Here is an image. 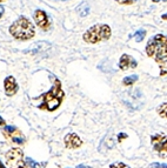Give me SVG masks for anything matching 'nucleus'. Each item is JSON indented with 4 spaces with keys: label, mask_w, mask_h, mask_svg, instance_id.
<instances>
[{
    "label": "nucleus",
    "mask_w": 167,
    "mask_h": 168,
    "mask_svg": "<svg viewBox=\"0 0 167 168\" xmlns=\"http://www.w3.org/2000/svg\"><path fill=\"white\" fill-rule=\"evenodd\" d=\"M147 55L153 58L160 66V74H167V37L162 34L154 35L146 47Z\"/></svg>",
    "instance_id": "f257e3e1"
},
{
    "label": "nucleus",
    "mask_w": 167,
    "mask_h": 168,
    "mask_svg": "<svg viewBox=\"0 0 167 168\" xmlns=\"http://www.w3.org/2000/svg\"><path fill=\"white\" fill-rule=\"evenodd\" d=\"M64 97H65V93L61 89V84L59 80H55L51 91H48L42 95V104L39 106V108L47 110L49 112L55 110L60 106Z\"/></svg>",
    "instance_id": "f03ea898"
},
{
    "label": "nucleus",
    "mask_w": 167,
    "mask_h": 168,
    "mask_svg": "<svg viewBox=\"0 0 167 168\" xmlns=\"http://www.w3.org/2000/svg\"><path fill=\"white\" fill-rule=\"evenodd\" d=\"M10 33L18 40H28L34 37V26L27 18L21 17L12 24Z\"/></svg>",
    "instance_id": "7ed1b4c3"
},
{
    "label": "nucleus",
    "mask_w": 167,
    "mask_h": 168,
    "mask_svg": "<svg viewBox=\"0 0 167 168\" xmlns=\"http://www.w3.org/2000/svg\"><path fill=\"white\" fill-rule=\"evenodd\" d=\"M111 37V28L108 25H96L88 28L84 34V40L88 44H96L99 41L107 40Z\"/></svg>",
    "instance_id": "20e7f679"
},
{
    "label": "nucleus",
    "mask_w": 167,
    "mask_h": 168,
    "mask_svg": "<svg viewBox=\"0 0 167 168\" xmlns=\"http://www.w3.org/2000/svg\"><path fill=\"white\" fill-rule=\"evenodd\" d=\"M122 101L131 110H140L143 104V94L139 89H131L122 95Z\"/></svg>",
    "instance_id": "39448f33"
},
{
    "label": "nucleus",
    "mask_w": 167,
    "mask_h": 168,
    "mask_svg": "<svg viewBox=\"0 0 167 168\" xmlns=\"http://www.w3.org/2000/svg\"><path fill=\"white\" fill-rule=\"evenodd\" d=\"M6 162L10 168H26L23 151L18 147L12 148V149H10L7 152Z\"/></svg>",
    "instance_id": "423d86ee"
},
{
    "label": "nucleus",
    "mask_w": 167,
    "mask_h": 168,
    "mask_svg": "<svg viewBox=\"0 0 167 168\" xmlns=\"http://www.w3.org/2000/svg\"><path fill=\"white\" fill-rule=\"evenodd\" d=\"M152 146L155 152H158L162 157H167V136L164 134L153 135L151 139Z\"/></svg>",
    "instance_id": "0eeeda50"
},
{
    "label": "nucleus",
    "mask_w": 167,
    "mask_h": 168,
    "mask_svg": "<svg viewBox=\"0 0 167 168\" xmlns=\"http://www.w3.org/2000/svg\"><path fill=\"white\" fill-rule=\"evenodd\" d=\"M2 134H4V136L6 139H10L14 144H18V145L25 144L24 135L21 134V132L19 131L18 128L14 127V126H5L2 128Z\"/></svg>",
    "instance_id": "6e6552de"
},
{
    "label": "nucleus",
    "mask_w": 167,
    "mask_h": 168,
    "mask_svg": "<svg viewBox=\"0 0 167 168\" xmlns=\"http://www.w3.org/2000/svg\"><path fill=\"white\" fill-rule=\"evenodd\" d=\"M83 145V140L75 133H70L65 136V146L67 148H79Z\"/></svg>",
    "instance_id": "1a4fd4ad"
},
{
    "label": "nucleus",
    "mask_w": 167,
    "mask_h": 168,
    "mask_svg": "<svg viewBox=\"0 0 167 168\" xmlns=\"http://www.w3.org/2000/svg\"><path fill=\"white\" fill-rule=\"evenodd\" d=\"M138 66L137 61L133 59V57L128 55V54H122L119 61V67L121 70H128V68H135Z\"/></svg>",
    "instance_id": "9d476101"
},
{
    "label": "nucleus",
    "mask_w": 167,
    "mask_h": 168,
    "mask_svg": "<svg viewBox=\"0 0 167 168\" xmlns=\"http://www.w3.org/2000/svg\"><path fill=\"white\" fill-rule=\"evenodd\" d=\"M4 86H5V92L10 97L14 95L18 91V84H17L15 79L13 76H7L5 79V81H4Z\"/></svg>",
    "instance_id": "9b49d317"
},
{
    "label": "nucleus",
    "mask_w": 167,
    "mask_h": 168,
    "mask_svg": "<svg viewBox=\"0 0 167 168\" xmlns=\"http://www.w3.org/2000/svg\"><path fill=\"white\" fill-rule=\"evenodd\" d=\"M34 20H36V25L42 29H47L49 24H48V19L46 13L41 10H38V11L34 13Z\"/></svg>",
    "instance_id": "f8f14e48"
},
{
    "label": "nucleus",
    "mask_w": 167,
    "mask_h": 168,
    "mask_svg": "<svg viewBox=\"0 0 167 168\" xmlns=\"http://www.w3.org/2000/svg\"><path fill=\"white\" fill-rule=\"evenodd\" d=\"M137 80H138V75H135V74L130 75V76H126V78H124V85L130 86V85H132V84H134Z\"/></svg>",
    "instance_id": "ddd939ff"
},
{
    "label": "nucleus",
    "mask_w": 167,
    "mask_h": 168,
    "mask_svg": "<svg viewBox=\"0 0 167 168\" xmlns=\"http://www.w3.org/2000/svg\"><path fill=\"white\" fill-rule=\"evenodd\" d=\"M158 113H159V115H160L161 118L167 119V102L160 105V107L158 108Z\"/></svg>",
    "instance_id": "4468645a"
},
{
    "label": "nucleus",
    "mask_w": 167,
    "mask_h": 168,
    "mask_svg": "<svg viewBox=\"0 0 167 168\" xmlns=\"http://www.w3.org/2000/svg\"><path fill=\"white\" fill-rule=\"evenodd\" d=\"M145 34H146V31H145V29H139V31H137V33L134 34V37H135V41H137V42L143 41Z\"/></svg>",
    "instance_id": "2eb2a0df"
},
{
    "label": "nucleus",
    "mask_w": 167,
    "mask_h": 168,
    "mask_svg": "<svg viewBox=\"0 0 167 168\" xmlns=\"http://www.w3.org/2000/svg\"><path fill=\"white\" fill-rule=\"evenodd\" d=\"M26 163H27V166H30L31 168H39V163L36 162V161H34L33 159H31V157H27Z\"/></svg>",
    "instance_id": "dca6fc26"
},
{
    "label": "nucleus",
    "mask_w": 167,
    "mask_h": 168,
    "mask_svg": "<svg viewBox=\"0 0 167 168\" xmlns=\"http://www.w3.org/2000/svg\"><path fill=\"white\" fill-rule=\"evenodd\" d=\"M111 168H130L127 165L122 162H118V163H114V165H111Z\"/></svg>",
    "instance_id": "f3484780"
},
{
    "label": "nucleus",
    "mask_w": 167,
    "mask_h": 168,
    "mask_svg": "<svg viewBox=\"0 0 167 168\" xmlns=\"http://www.w3.org/2000/svg\"><path fill=\"white\" fill-rule=\"evenodd\" d=\"M118 2H120L121 5H131L133 4V0H117Z\"/></svg>",
    "instance_id": "a211bd4d"
},
{
    "label": "nucleus",
    "mask_w": 167,
    "mask_h": 168,
    "mask_svg": "<svg viewBox=\"0 0 167 168\" xmlns=\"http://www.w3.org/2000/svg\"><path fill=\"white\" fill-rule=\"evenodd\" d=\"M152 166L154 168H167L166 163H153Z\"/></svg>",
    "instance_id": "6ab92c4d"
},
{
    "label": "nucleus",
    "mask_w": 167,
    "mask_h": 168,
    "mask_svg": "<svg viewBox=\"0 0 167 168\" xmlns=\"http://www.w3.org/2000/svg\"><path fill=\"white\" fill-rule=\"evenodd\" d=\"M127 138V134H119L118 135V141H121V140H124V139H126Z\"/></svg>",
    "instance_id": "aec40b11"
},
{
    "label": "nucleus",
    "mask_w": 167,
    "mask_h": 168,
    "mask_svg": "<svg viewBox=\"0 0 167 168\" xmlns=\"http://www.w3.org/2000/svg\"><path fill=\"white\" fill-rule=\"evenodd\" d=\"M0 126H4V127L6 126V122H5V120H4L1 116H0Z\"/></svg>",
    "instance_id": "412c9836"
},
{
    "label": "nucleus",
    "mask_w": 167,
    "mask_h": 168,
    "mask_svg": "<svg viewBox=\"0 0 167 168\" xmlns=\"http://www.w3.org/2000/svg\"><path fill=\"white\" fill-rule=\"evenodd\" d=\"M4 12H5V8H4V6L0 5V18L2 17V14H4Z\"/></svg>",
    "instance_id": "4be33fe9"
},
{
    "label": "nucleus",
    "mask_w": 167,
    "mask_h": 168,
    "mask_svg": "<svg viewBox=\"0 0 167 168\" xmlns=\"http://www.w3.org/2000/svg\"><path fill=\"white\" fill-rule=\"evenodd\" d=\"M78 168H91V167H87V166H85V165H79Z\"/></svg>",
    "instance_id": "5701e85b"
},
{
    "label": "nucleus",
    "mask_w": 167,
    "mask_h": 168,
    "mask_svg": "<svg viewBox=\"0 0 167 168\" xmlns=\"http://www.w3.org/2000/svg\"><path fill=\"white\" fill-rule=\"evenodd\" d=\"M0 168H6L4 165H2V162H1V161H0Z\"/></svg>",
    "instance_id": "b1692460"
},
{
    "label": "nucleus",
    "mask_w": 167,
    "mask_h": 168,
    "mask_svg": "<svg viewBox=\"0 0 167 168\" xmlns=\"http://www.w3.org/2000/svg\"><path fill=\"white\" fill-rule=\"evenodd\" d=\"M154 2H159V1H167V0H153Z\"/></svg>",
    "instance_id": "393cba45"
},
{
    "label": "nucleus",
    "mask_w": 167,
    "mask_h": 168,
    "mask_svg": "<svg viewBox=\"0 0 167 168\" xmlns=\"http://www.w3.org/2000/svg\"><path fill=\"white\" fill-rule=\"evenodd\" d=\"M162 19H165V20H166V19H167V13H166V14H164V15H162Z\"/></svg>",
    "instance_id": "a878e982"
},
{
    "label": "nucleus",
    "mask_w": 167,
    "mask_h": 168,
    "mask_svg": "<svg viewBox=\"0 0 167 168\" xmlns=\"http://www.w3.org/2000/svg\"><path fill=\"white\" fill-rule=\"evenodd\" d=\"M1 1H5V0H0V2H1Z\"/></svg>",
    "instance_id": "bb28decb"
}]
</instances>
